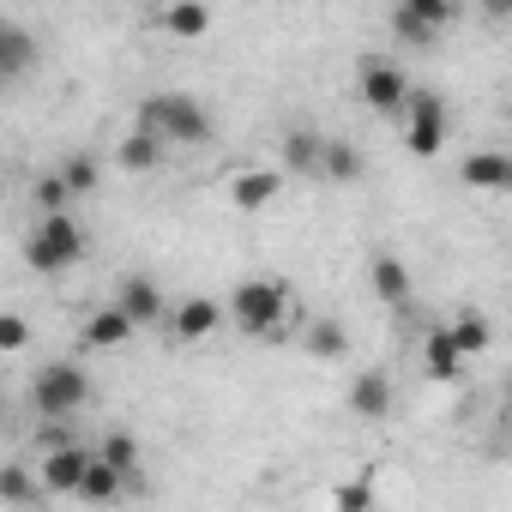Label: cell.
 Listing matches in <instances>:
<instances>
[{"label": "cell", "mask_w": 512, "mask_h": 512, "mask_svg": "<svg viewBox=\"0 0 512 512\" xmlns=\"http://www.w3.org/2000/svg\"><path fill=\"white\" fill-rule=\"evenodd\" d=\"M458 175H464V187H482V193H512V157H506V151H470Z\"/></svg>", "instance_id": "obj_9"}, {"label": "cell", "mask_w": 512, "mask_h": 512, "mask_svg": "<svg viewBox=\"0 0 512 512\" xmlns=\"http://www.w3.org/2000/svg\"><path fill=\"white\" fill-rule=\"evenodd\" d=\"M374 290H380V302L404 308V302H410V272H404V260L380 253V260H374Z\"/></svg>", "instance_id": "obj_18"}, {"label": "cell", "mask_w": 512, "mask_h": 512, "mask_svg": "<svg viewBox=\"0 0 512 512\" xmlns=\"http://www.w3.org/2000/svg\"><path fill=\"white\" fill-rule=\"evenodd\" d=\"M163 31H175V37H205V31H211V13H205V7H169V13H163Z\"/></svg>", "instance_id": "obj_25"}, {"label": "cell", "mask_w": 512, "mask_h": 512, "mask_svg": "<svg viewBox=\"0 0 512 512\" xmlns=\"http://www.w3.org/2000/svg\"><path fill=\"white\" fill-rule=\"evenodd\" d=\"M344 344H350V338H344V326H338V320H314V326H308V350H314L320 362L344 356Z\"/></svg>", "instance_id": "obj_23"}, {"label": "cell", "mask_w": 512, "mask_h": 512, "mask_svg": "<svg viewBox=\"0 0 512 512\" xmlns=\"http://www.w3.org/2000/svg\"><path fill=\"white\" fill-rule=\"evenodd\" d=\"M326 145H332V139H320L314 127H290V133H284V163H290L296 175H326Z\"/></svg>", "instance_id": "obj_11"}, {"label": "cell", "mask_w": 512, "mask_h": 512, "mask_svg": "<svg viewBox=\"0 0 512 512\" xmlns=\"http://www.w3.org/2000/svg\"><path fill=\"white\" fill-rule=\"evenodd\" d=\"M452 25V0H404L392 7V37L416 43V49H434V37Z\"/></svg>", "instance_id": "obj_6"}, {"label": "cell", "mask_w": 512, "mask_h": 512, "mask_svg": "<svg viewBox=\"0 0 512 512\" xmlns=\"http://www.w3.org/2000/svg\"><path fill=\"white\" fill-rule=\"evenodd\" d=\"M61 181L73 187V199H79V193H97V157H85V151L67 157V163H61Z\"/></svg>", "instance_id": "obj_27"}, {"label": "cell", "mask_w": 512, "mask_h": 512, "mask_svg": "<svg viewBox=\"0 0 512 512\" xmlns=\"http://www.w3.org/2000/svg\"><path fill=\"white\" fill-rule=\"evenodd\" d=\"M278 187H284V175H278V169H247V175H235L229 199H235L241 211H266V205L278 199Z\"/></svg>", "instance_id": "obj_14"}, {"label": "cell", "mask_w": 512, "mask_h": 512, "mask_svg": "<svg viewBox=\"0 0 512 512\" xmlns=\"http://www.w3.org/2000/svg\"><path fill=\"white\" fill-rule=\"evenodd\" d=\"M25 260L37 266V272H67V266H79L85 260V229L61 211V217H43L37 229H31V241H25Z\"/></svg>", "instance_id": "obj_4"}, {"label": "cell", "mask_w": 512, "mask_h": 512, "mask_svg": "<svg viewBox=\"0 0 512 512\" xmlns=\"http://www.w3.org/2000/svg\"><path fill=\"white\" fill-rule=\"evenodd\" d=\"M97 458H109L115 470H127V476H139V440H133V434H109V440L97 446Z\"/></svg>", "instance_id": "obj_26"}, {"label": "cell", "mask_w": 512, "mask_h": 512, "mask_svg": "<svg viewBox=\"0 0 512 512\" xmlns=\"http://www.w3.org/2000/svg\"><path fill=\"white\" fill-rule=\"evenodd\" d=\"M91 458H97V452H85V446L73 440V446L43 452V470H37V476H43V488H49V494H79V488H85V476H91Z\"/></svg>", "instance_id": "obj_8"}, {"label": "cell", "mask_w": 512, "mask_h": 512, "mask_svg": "<svg viewBox=\"0 0 512 512\" xmlns=\"http://www.w3.org/2000/svg\"><path fill=\"white\" fill-rule=\"evenodd\" d=\"M31 55H37V43L19 25H0V79H19L31 67Z\"/></svg>", "instance_id": "obj_17"}, {"label": "cell", "mask_w": 512, "mask_h": 512, "mask_svg": "<svg viewBox=\"0 0 512 512\" xmlns=\"http://www.w3.org/2000/svg\"><path fill=\"white\" fill-rule=\"evenodd\" d=\"M139 133H151L163 145H205L211 139V115L187 91H157V97L139 103Z\"/></svg>", "instance_id": "obj_1"}, {"label": "cell", "mask_w": 512, "mask_h": 512, "mask_svg": "<svg viewBox=\"0 0 512 512\" xmlns=\"http://www.w3.org/2000/svg\"><path fill=\"white\" fill-rule=\"evenodd\" d=\"M356 91H362V103H368L374 115H410V97H416V85L404 79V67H392L386 55H368V61H362Z\"/></svg>", "instance_id": "obj_5"}, {"label": "cell", "mask_w": 512, "mask_h": 512, "mask_svg": "<svg viewBox=\"0 0 512 512\" xmlns=\"http://www.w3.org/2000/svg\"><path fill=\"white\" fill-rule=\"evenodd\" d=\"M133 326H157L163 320V296H157V284L151 278H121V302H115Z\"/></svg>", "instance_id": "obj_13"}, {"label": "cell", "mask_w": 512, "mask_h": 512, "mask_svg": "<svg viewBox=\"0 0 512 512\" xmlns=\"http://www.w3.org/2000/svg\"><path fill=\"white\" fill-rule=\"evenodd\" d=\"M404 145H410L416 157H434V151L446 145V103H440L434 91H416V97H410V121H404Z\"/></svg>", "instance_id": "obj_7"}, {"label": "cell", "mask_w": 512, "mask_h": 512, "mask_svg": "<svg viewBox=\"0 0 512 512\" xmlns=\"http://www.w3.org/2000/svg\"><path fill=\"white\" fill-rule=\"evenodd\" d=\"M332 506H338V512H368V506H374V476L338 482V488H332Z\"/></svg>", "instance_id": "obj_24"}, {"label": "cell", "mask_w": 512, "mask_h": 512, "mask_svg": "<svg viewBox=\"0 0 512 512\" xmlns=\"http://www.w3.org/2000/svg\"><path fill=\"white\" fill-rule=\"evenodd\" d=\"M85 398H91V374H85L79 362H49V368H37V380H31V404H37L49 422H67L73 410H85Z\"/></svg>", "instance_id": "obj_3"}, {"label": "cell", "mask_w": 512, "mask_h": 512, "mask_svg": "<svg viewBox=\"0 0 512 512\" xmlns=\"http://www.w3.org/2000/svg\"><path fill=\"white\" fill-rule=\"evenodd\" d=\"M139 476H127V470H115L109 458H91V476H85V488H79V500H91V506H109V500H121L127 488H133Z\"/></svg>", "instance_id": "obj_16"}, {"label": "cell", "mask_w": 512, "mask_h": 512, "mask_svg": "<svg viewBox=\"0 0 512 512\" xmlns=\"http://www.w3.org/2000/svg\"><path fill=\"white\" fill-rule=\"evenodd\" d=\"M37 482H43V476H31V470L7 464V476H0V494H7L13 506H31V500H37Z\"/></svg>", "instance_id": "obj_28"}, {"label": "cell", "mask_w": 512, "mask_h": 512, "mask_svg": "<svg viewBox=\"0 0 512 512\" xmlns=\"http://www.w3.org/2000/svg\"><path fill=\"white\" fill-rule=\"evenodd\" d=\"M25 338H31V326H25L19 314H7V320H0V350H25Z\"/></svg>", "instance_id": "obj_30"}, {"label": "cell", "mask_w": 512, "mask_h": 512, "mask_svg": "<svg viewBox=\"0 0 512 512\" xmlns=\"http://www.w3.org/2000/svg\"><path fill=\"white\" fill-rule=\"evenodd\" d=\"M217 320H223V308H217L211 296H187V302L175 308V320H169V326H175V338H181V344H199V338H211V332H217Z\"/></svg>", "instance_id": "obj_12"}, {"label": "cell", "mask_w": 512, "mask_h": 512, "mask_svg": "<svg viewBox=\"0 0 512 512\" xmlns=\"http://www.w3.org/2000/svg\"><path fill=\"white\" fill-rule=\"evenodd\" d=\"M350 410H356L362 422H386V416H392V386H386V374H356Z\"/></svg>", "instance_id": "obj_15"}, {"label": "cell", "mask_w": 512, "mask_h": 512, "mask_svg": "<svg viewBox=\"0 0 512 512\" xmlns=\"http://www.w3.org/2000/svg\"><path fill=\"white\" fill-rule=\"evenodd\" d=\"M422 362H428V374H434V380H458L464 356H458V344L446 338V326H440V332H428V350H422Z\"/></svg>", "instance_id": "obj_20"}, {"label": "cell", "mask_w": 512, "mask_h": 512, "mask_svg": "<svg viewBox=\"0 0 512 512\" xmlns=\"http://www.w3.org/2000/svg\"><path fill=\"white\" fill-rule=\"evenodd\" d=\"M362 169H368V163H362L356 145H344V139L326 145V181H362Z\"/></svg>", "instance_id": "obj_22"}, {"label": "cell", "mask_w": 512, "mask_h": 512, "mask_svg": "<svg viewBox=\"0 0 512 512\" xmlns=\"http://www.w3.org/2000/svg\"><path fill=\"white\" fill-rule=\"evenodd\" d=\"M446 338L458 344V356H482L494 332H488V320H482V314H458V320L446 326Z\"/></svg>", "instance_id": "obj_21"}, {"label": "cell", "mask_w": 512, "mask_h": 512, "mask_svg": "<svg viewBox=\"0 0 512 512\" xmlns=\"http://www.w3.org/2000/svg\"><path fill=\"white\" fill-rule=\"evenodd\" d=\"M67 199H73V187L61 181V169L37 181V205H43V217H61V211H67Z\"/></svg>", "instance_id": "obj_29"}, {"label": "cell", "mask_w": 512, "mask_h": 512, "mask_svg": "<svg viewBox=\"0 0 512 512\" xmlns=\"http://www.w3.org/2000/svg\"><path fill=\"white\" fill-rule=\"evenodd\" d=\"M133 332H139V326H133L121 308H97V314L79 326V344H85V350H121Z\"/></svg>", "instance_id": "obj_10"}, {"label": "cell", "mask_w": 512, "mask_h": 512, "mask_svg": "<svg viewBox=\"0 0 512 512\" xmlns=\"http://www.w3.org/2000/svg\"><path fill=\"white\" fill-rule=\"evenodd\" d=\"M229 320L247 338H278V326L290 320V284H278V278H247V284H235Z\"/></svg>", "instance_id": "obj_2"}, {"label": "cell", "mask_w": 512, "mask_h": 512, "mask_svg": "<svg viewBox=\"0 0 512 512\" xmlns=\"http://www.w3.org/2000/svg\"><path fill=\"white\" fill-rule=\"evenodd\" d=\"M163 163V139H151V133H127L121 139V169H133V175H145V169H157Z\"/></svg>", "instance_id": "obj_19"}]
</instances>
